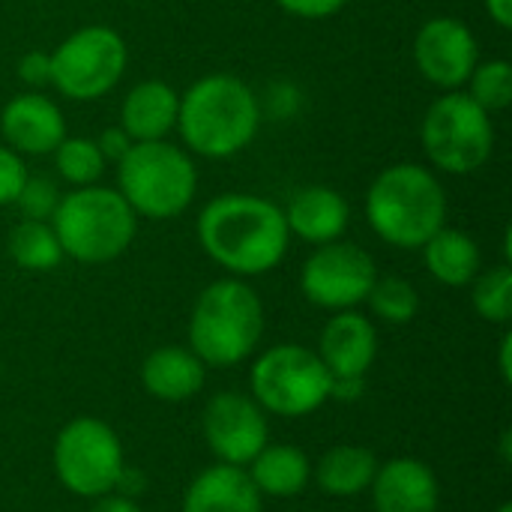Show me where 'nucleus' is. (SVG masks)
<instances>
[{"label":"nucleus","instance_id":"obj_1","mask_svg":"<svg viewBox=\"0 0 512 512\" xmlns=\"http://www.w3.org/2000/svg\"><path fill=\"white\" fill-rule=\"evenodd\" d=\"M198 243L210 261L243 279L276 270L288 255L291 234L279 204L261 195L225 192L201 210Z\"/></svg>","mask_w":512,"mask_h":512},{"label":"nucleus","instance_id":"obj_2","mask_svg":"<svg viewBox=\"0 0 512 512\" xmlns=\"http://www.w3.org/2000/svg\"><path fill=\"white\" fill-rule=\"evenodd\" d=\"M261 126L252 87L225 72L204 75L180 96L177 129L183 144L204 159H228L246 150Z\"/></svg>","mask_w":512,"mask_h":512},{"label":"nucleus","instance_id":"obj_3","mask_svg":"<svg viewBox=\"0 0 512 512\" xmlns=\"http://www.w3.org/2000/svg\"><path fill=\"white\" fill-rule=\"evenodd\" d=\"M366 216L384 243L423 249V243L447 225V192L432 168L396 162L372 180Z\"/></svg>","mask_w":512,"mask_h":512},{"label":"nucleus","instance_id":"obj_4","mask_svg":"<svg viewBox=\"0 0 512 512\" xmlns=\"http://www.w3.org/2000/svg\"><path fill=\"white\" fill-rule=\"evenodd\" d=\"M264 336V303L258 291L231 276L210 282L189 315V351L213 369H228L255 354Z\"/></svg>","mask_w":512,"mask_h":512},{"label":"nucleus","instance_id":"obj_5","mask_svg":"<svg viewBox=\"0 0 512 512\" xmlns=\"http://www.w3.org/2000/svg\"><path fill=\"white\" fill-rule=\"evenodd\" d=\"M51 228L63 258L78 264H108L132 246L138 234V216L117 189L93 183L60 195Z\"/></svg>","mask_w":512,"mask_h":512},{"label":"nucleus","instance_id":"obj_6","mask_svg":"<svg viewBox=\"0 0 512 512\" xmlns=\"http://www.w3.org/2000/svg\"><path fill=\"white\" fill-rule=\"evenodd\" d=\"M117 192L135 210L156 222L180 216L198 192V168L189 153L165 138L135 141L117 162Z\"/></svg>","mask_w":512,"mask_h":512},{"label":"nucleus","instance_id":"obj_7","mask_svg":"<svg viewBox=\"0 0 512 512\" xmlns=\"http://www.w3.org/2000/svg\"><path fill=\"white\" fill-rule=\"evenodd\" d=\"M333 375L321 363L318 351L303 345H273L267 348L249 372L252 399L273 417L297 420L315 414L330 402Z\"/></svg>","mask_w":512,"mask_h":512},{"label":"nucleus","instance_id":"obj_8","mask_svg":"<svg viewBox=\"0 0 512 512\" xmlns=\"http://www.w3.org/2000/svg\"><path fill=\"white\" fill-rule=\"evenodd\" d=\"M420 141L429 162L444 174H474L495 150L492 114L483 111L468 93L447 90L438 96L420 126Z\"/></svg>","mask_w":512,"mask_h":512},{"label":"nucleus","instance_id":"obj_9","mask_svg":"<svg viewBox=\"0 0 512 512\" xmlns=\"http://www.w3.org/2000/svg\"><path fill=\"white\" fill-rule=\"evenodd\" d=\"M54 474L75 498H102L117 489L126 468L117 432L96 417L69 420L54 441Z\"/></svg>","mask_w":512,"mask_h":512},{"label":"nucleus","instance_id":"obj_10","mask_svg":"<svg viewBox=\"0 0 512 512\" xmlns=\"http://www.w3.org/2000/svg\"><path fill=\"white\" fill-rule=\"evenodd\" d=\"M129 63L123 36L105 24L69 33L51 51V84L75 102H93L117 87Z\"/></svg>","mask_w":512,"mask_h":512},{"label":"nucleus","instance_id":"obj_11","mask_svg":"<svg viewBox=\"0 0 512 512\" xmlns=\"http://www.w3.org/2000/svg\"><path fill=\"white\" fill-rule=\"evenodd\" d=\"M375 279H378V267L372 255L363 246L345 240L315 246V252L306 258L300 270L303 297L312 306L330 312H345L366 303Z\"/></svg>","mask_w":512,"mask_h":512},{"label":"nucleus","instance_id":"obj_12","mask_svg":"<svg viewBox=\"0 0 512 512\" xmlns=\"http://www.w3.org/2000/svg\"><path fill=\"white\" fill-rule=\"evenodd\" d=\"M201 432L207 447L222 465L246 468L267 444L270 423L267 411L246 393L225 390L216 393L201 417Z\"/></svg>","mask_w":512,"mask_h":512},{"label":"nucleus","instance_id":"obj_13","mask_svg":"<svg viewBox=\"0 0 512 512\" xmlns=\"http://www.w3.org/2000/svg\"><path fill=\"white\" fill-rule=\"evenodd\" d=\"M414 63L426 81L441 90H459L468 84L474 66L480 63V45L474 30L453 18H429L414 39Z\"/></svg>","mask_w":512,"mask_h":512},{"label":"nucleus","instance_id":"obj_14","mask_svg":"<svg viewBox=\"0 0 512 512\" xmlns=\"http://www.w3.org/2000/svg\"><path fill=\"white\" fill-rule=\"evenodd\" d=\"M0 135L6 147H12L15 153L45 156V153H54L57 144L66 138V120L57 102L30 90V93L12 96L3 105Z\"/></svg>","mask_w":512,"mask_h":512},{"label":"nucleus","instance_id":"obj_15","mask_svg":"<svg viewBox=\"0 0 512 512\" xmlns=\"http://www.w3.org/2000/svg\"><path fill=\"white\" fill-rule=\"evenodd\" d=\"M318 357L333 378H366L378 357V330L375 324L354 312H333L318 339Z\"/></svg>","mask_w":512,"mask_h":512},{"label":"nucleus","instance_id":"obj_16","mask_svg":"<svg viewBox=\"0 0 512 512\" xmlns=\"http://www.w3.org/2000/svg\"><path fill=\"white\" fill-rule=\"evenodd\" d=\"M369 492L375 512H438L441 507V483L435 471L411 456L378 465Z\"/></svg>","mask_w":512,"mask_h":512},{"label":"nucleus","instance_id":"obj_17","mask_svg":"<svg viewBox=\"0 0 512 512\" xmlns=\"http://www.w3.org/2000/svg\"><path fill=\"white\" fill-rule=\"evenodd\" d=\"M282 213H285L288 234H297L303 243H312V246L339 240L351 219L345 198L336 189L321 186V183L303 186L300 192H294V198L288 201Z\"/></svg>","mask_w":512,"mask_h":512},{"label":"nucleus","instance_id":"obj_18","mask_svg":"<svg viewBox=\"0 0 512 512\" xmlns=\"http://www.w3.org/2000/svg\"><path fill=\"white\" fill-rule=\"evenodd\" d=\"M261 501L264 498L249 480L246 468L216 462L189 483L183 512H264Z\"/></svg>","mask_w":512,"mask_h":512},{"label":"nucleus","instance_id":"obj_19","mask_svg":"<svg viewBox=\"0 0 512 512\" xmlns=\"http://www.w3.org/2000/svg\"><path fill=\"white\" fill-rule=\"evenodd\" d=\"M207 366L180 345H162L141 363V384L159 402H189L201 393Z\"/></svg>","mask_w":512,"mask_h":512},{"label":"nucleus","instance_id":"obj_20","mask_svg":"<svg viewBox=\"0 0 512 512\" xmlns=\"http://www.w3.org/2000/svg\"><path fill=\"white\" fill-rule=\"evenodd\" d=\"M180 93L165 81L135 84L120 105V129L132 141H159L177 126Z\"/></svg>","mask_w":512,"mask_h":512},{"label":"nucleus","instance_id":"obj_21","mask_svg":"<svg viewBox=\"0 0 512 512\" xmlns=\"http://www.w3.org/2000/svg\"><path fill=\"white\" fill-rule=\"evenodd\" d=\"M249 480L261 498H297L312 480V462L294 444H267L249 465Z\"/></svg>","mask_w":512,"mask_h":512},{"label":"nucleus","instance_id":"obj_22","mask_svg":"<svg viewBox=\"0 0 512 512\" xmlns=\"http://www.w3.org/2000/svg\"><path fill=\"white\" fill-rule=\"evenodd\" d=\"M423 261L429 276L447 288H465L483 270V255L477 240L447 225L423 243Z\"/></svg>","mask_w":512,"mask_h":512},{"label":"nucleus","instance_id":"obj_23","mask_svg":"<svg viewBox=\"0 0 512 512\" xmlns=\"http://www.w3.org/2000/svg\"><path fill=\"white\" fill-rule=\"evenodd\" d=\"M378 465L381 462L372 450L360 444H336L318 459V465H312V477L330 498H357L369 492Z\"/></svg>","mask_w":512,"mask_h":512},{"label":"nucleus","instance_id":"obj_24","mask_svg":"<svg viewBox=\"0 0 512 512\" xmlns=\"http://www.w3.org/2000/svg\"><path fill=\"white\" fill-rule=\"evenodd\" d=\"M9 255L21 270L30 273H45L54 270L63 261V249L57 243V234L51 222H36V219H21L9 231Z\"/></svg>","mask_w":512,"mask_h":512},{"label":"nucleus","instance_id":"obj_25","mask_svg":"<svg viewBox=\"0 0 512 512\" xmlns=\"http://www.w3.org/2000/svg\"><path fill=\"white\" fill-rule=\"evenodd\" d=\"M471 303L477 315L489 324H507L512 318V270L510 264H498L480 270L471 282Z\"/></svg>","mask_w":512,"mask_h":512},{"label":"nucleus","instance_id":"obj_26","mask_svg":"<svg viewBox=\"0 0 512 512\" xmlns=\"http://www.w3.org/2000/svg\"><path fill=\"white\" fill-rule=\"evenodd\" d=\"M54 165L60 177L72 186H93L105 171V156L96 138H63L54 150Z\"/></svg>","mask_w":512,"mask_h":512},{"label":"nucleus","instance_id":"obj_27","mask_svg":"<svg viewBox=\"0 0 512 512\" xmlns=\"http://www.w3.org/2000/svg\"><path fill=\"white\" fill-rule=\"evenodd\" d=\"M366 303L375 312V318L387 324H408L420 309V294L402 276H378Z\"/></svg>","mask_w":512,"mask_h":512},{"label":"nucleus","instance_id":"obj_28","mask_svg":"<svg viewBox=\"0 0 512 512\" xmlns=\"http://www.w3.org/2000/svg\"><path fill=\"white\" fill-rule=\"evenodd\" d=\"M468 96L489 114L510 108L512 102V66L507 60L477 63L468 78Z\"/></svg>","mask_w":512,"mask_h":512},{"label":"nucleus","instance_id":"obj_29","mask_svg":"<svg viewBox=\"0 0 512 512\" xmlns=\"http://www.w3.org/2000/svg\"><path fill=\"white\" fill-rule=\"evenodd\" d=\"M57 204H60V192H57V183L48 177H27V183L21 186L15 198L21 219H36V222H51Z\"/></svg>","mask_w":512,"mask_h":512},{"label":"nucleus","instance_id":"obj_30","mask_svg":"<svg viewBox=\"0 0 512 512\" xmlns=\"http://www.w3.org/2000/svg\"><path fill=\"white\" fill-rule=\"evenodd\" d=\"M27 165L21 159V153H15L12 147L0 144V207L15 204L21 186L27 183Z\"/></svg>","mask_w":512,"mask_h":512},{"label":"nucleus","instance_id":"obj_31","mask_svg":"<svg viewBox=\"0 0 512 512\" xmlns=\"http://www.w3.org/2000/svg\"><path fill=\"white\" fill-rule=\"evenodd\" d=\"M18 78L39 90V87H48L51 84V54L45 51H27L21 60H18Z\"/></svg>","mask_w":512,"mask_h":512},{"label":"nucleus","instance_id":"obj_32","mask_svg":"<svg viewBox=\"0 0 512 512\" xmlns=\"http://www.w3.org/2000/svg\"><path fill=\"white\" fill-rule=\"evenodd\" d=\"M285 12L297 18H330L336 15L348 0H276Z\"/></svg>","mask_w":512,"mask_h":512},{"label":"nucleus","instance_id":"obj_33","mask_svg":"<svg viewBox=\"0 0 512 512\" xmlns=\"http://www.w3.org/2000/svg\"><path fill=\"white\" fill-rule=\"evenodd\" d=\"M96 144H99V150H102V156H105V162H120L126 153H129V147L135 144L120 126H111V129H105L99 138H96Z\"/></svg>","mask_w":512,"mask_h":512},{"label":"nucleus","instance_id":"obj_34","mask_svg":"<svg viewBox=\"0 0 512 512\" xmlns=\"http://www.w3.org/2000/svg\"><path fill=\"white\" fill-rule=\"evenodd\" d=\"M366 378H333L330 384V399L336 402H357L363 396Z\"/></svg>","mask_w":512,"mask_h":512},{"label":"nucleus","instance_id":"obj_35","mask_svg":"<svg viewBox=\"0 0 512 512\" xmlns=\"http://www.w3.org/2000/svg\"><path fill=\"white\" fill-rule=\"evenodd\" d=\"M90 512H141V507L135 504V498H126V495H102L93 501V510Z\"/></svg>","mask_w":512,"mask_h":512},{"label":"nucleus","instance_id":"obj_36","mask_svg":"<svg viewBox=\"0 0 512 512\" xmlns=\"http://www.w3.org/2000/svg\"><path fill=\"white\" fill-rule=\"evenodd\" d=\"M486 12L498 27L504 30L512 27V0H486Z\"/></svg>","mask_w":512,"mask_h":512},{"label":"nucleus","instance_id":"obj_37","mask_svg":"<svg viewBox=\"0 0 512 512\" xmlns=\"http://www.w3.org/2000/svg\"><path fill=\"white\" fill-rule=\"evenodd\" d=\"M510 354H512V336L510 333H504V339H501V378H504L507 384L512 381Z\"/></svg>","mask_w":512,"mask_h":512},{"label":"nucleus","instance_id":"obj_38","mask_svg":"<svg viewBox=\"0 0 512 512\" xmlns=\"http://www.w3.org/2000/svg\"><path fill=\"white\" fill-rule=\"evenodd\" d=\"M495 512H512V504H501Z\"/></svg>","mask_w":512,"mask_h":512}]
</instances>
